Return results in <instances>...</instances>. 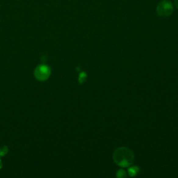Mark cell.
I'll return each mask as SVG.
<instances>
[{
	"label": "cell",
	"instance_id": "6da1fadb",
	"mask_svg": "<svg viewBox=\"0 0 178 178\" xmlns=\"http://www.w3.org/2000/svg\"><path fill=\"white\" fill-rule=\"evenodd\" d=\"M134 159V155L133 152L127 147L118 148L113 153V160L116 164L120 167L130 166L132 164Z\"/></svg>",
	"mask_w": 178,
	"mask_h": 178
},
{
	"label": "cell",
	"instance_id": "277c9868",
	"mask_svg": "<svg viewBox=\"0 0 178 178\" xmlns=\"http://www.w3.org/2000/svg\"><path fill=\"white\" fill-rule=\"evenodd\" d=\"M138 172V168L137 166H132L128 169V173L131 176H135Z\"/></svg>",
	"mask_w": 178,
	"mask_h": 178
},
{
	"label": "cell",
	"instance_id": "9c48e42d",
	"mask_svg": "<svg viewBox=\"0 0 178 178\" xmlns=\"http://www.w3.org/2000/svg\"><path fill=\"white\" fill-rule=\"evenodd\" d=\"M2 168V160L0 159V169H1Z\"/></svg>",
	"mask_w": 178,
	"mask_h": 178
},
{
	"label": "cell",
	"instance_id": "ba28073f",
	"mask_svg": "<svg viewBox=\"0 0 178 178\" xmlns=\"http://www.w3.org/2000/svg\"><path fill=\"white\" fill-rule=\"evenodd\" d=\"M175 5L176 8L178 9V0H175Z\"/></svg>",
	"mask_w": 178,
	"mask_h": 178
},
{
	"label": "cell",
	"instance_id": "8992f818",
	"mask_svg": "<svg viewBox=\"0 0 178 178\" xmlns=\"http://www.w3.org/2000/svg\"><path fill=\"white\" fill-rule=\"evenodd\" d=\"M86 74L84 73V72H82V73H80V77H79V81H80V84H83L84 82H85L86 80Z\"/></svg>",
	"mask_w": 178,
	"mask_h": 178
},
{
	"label": "cell",
	"instance_id": "7a4b0ae2",
	"mask_svg": "<svg viewBox=\"0 0 178 178\" xmlns=\"http://www.w3.org/2000/svg\"><path fill=\"white\" fill-rule=\"evenodd\" d=\"M156 11L159 16H170L173 12V5L172 2L169 0H162L158 4Z\"/></svg>",
	"mask_w": 178,
	"mask_h": 178
},
{
	"label": "cell",
	"instance_id": "3957f363",
	"mask_svg": "<svg viewBox=\"0 0 178 178\" xmlns=\"http://www.w3.org/2000/svg\"><path fill=\"white\" fill-rule=\"evenodd\" d=\"M51 75V68L46 64H41L34 70V76L37 80L43 81L48 80Z\"/></svg>",
	"mask_w": 178,
	"mask_h": 178
},
{
	"label": "cell",
	"instance_id": "5b68a950",
	"mask_svg": "<svg viewBox=\"0 0 178 178\" xmlns=\"http://www.w3.org/2000/svg\"><path fill=\"white\" fill-rule=\"evenodd\" d=\"M9 152V148L6 145H4L0 148V157H4Z\"/></svg>",
	"mask_w": 178,
	"mask_h": 178
},
{
	"label": "cell",
	"instance_id": "52a82bcc",
	"mask_svg": "<svg viewBox=\"0 0 178 178\" xmlns=\"http://www.w3.org/2000/svg\"><path fill=\"white\" fill-rule=\"evenodd\" d=\"M125 171L123 170H119L117 173V176L118 177H126V173Z\"/></svg>",
	"mask_w": 178,
	"mask_h": 178
}]
</instances>
